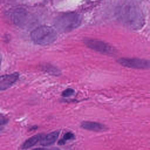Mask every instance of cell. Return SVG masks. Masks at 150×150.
<instances>
[{
  "label": "cell",
  "instance_id": "1",
  "mask_svg": "<svg viewBox=\"0 0 150 150\" xmlns=\"http://www.w3.org/2000/svg\"><path fill=\"white\" fill-rule=\"evenodd\" d=\"M117 19L132 29H139L144 25V18L141 8L134 4H124L116 11Z\"/></svg>",
  "mask_w": 150,
  "mask_h": 150
},
{
  "label": "cell",
  "instance_id": "2",
  "mask_svg": "<svg viewBox=\"0 0 150 150\" xmlns=\"http://www.w3.org/2000/svg\"><path fill=\"white\" fill-rule=\"evenodd\" d=\"M30 39L38 45H49L56 39V30L49 26H40L32 30Z\"/></svg>",
  "mask_w": 150,
  "mask_h": 150
},
{
  "label": "cell",
  "instance_id": "3",
  "mask_svg": "<svg viewBox=\"0 0 150 150\" xmlns=\"http://www.w3.org/2000/svg\"><path fill=\"white\" fill-rule=\"evenodd\" d=\"M81 23V16L77 13H66L57 18L56 20V27L61 32H69L79 27Z\"/></svg>",
  "mask_w": 150,
  "mask_h": 150
},
{
  "label": "cell",
  "instance_id": "4",
  "mask_svg": "<svg viewBox=\"0 0 150 150\" xmlns=\"http://www.w3.org/2000/svg\"><path fill=\"white\" fill-rule=\"evenodd\" d=\"M84 43L87 45V47H89L90 49H94L96 52H100L102 54H108V55H112L115 54V49L112 46H110L109 43L101 41V40H94V39H87L84 41Z\"/></svg>",
  "mask_w": 150,
  "mask_h": 150
},
{
  "label": "cell",
  "instance_id": "5",
  "mask_svg": "<svg viewBox=\"0 0 150 150\" xmlns=\"http://www.w3.org/2000/svg\"><path fill=\"white\" fill-rule=\"evenodd\" d=\"M117 62L124 67L137 68V69H146L150 66V62L144 59H134V57H123L118 59Z\"/></svg>",
  "mask_w": 150,
  "mask_h": 150
},
{
  "label": "cell",
  "instance_id": "6",
  "mask_svg": "<svg viewBox=\"0 0 150 150\" xmlns=\"http://www.w3.org/2000/svg\"><path fill=\"white\" fill-rule=\"evenodd\" d=\"M11 20L16 26H26L29 23L30 15L23 8H15L14 11L11 12Z\"/></svg>",
  "mask_w": 150,
  "mask_h": 150
},
{
  "label": "cell",
  "instance_id": "7",
  "mask_svg": "<svg viewBox=\"0 0 150 150\" xmlns=\"http://www.w3.org/2000/svg\"><path fill=\"white\" fill-rule=\"evenodd\" d=\"M18 79H19V73H13V74L1 76L0 77V90H5L9 88L14 82H16Z\"/></svg>",
  "mask_w": 150,
  "mask_h": 150
},
{
  "label": "cell",
  "instance_id": "8",
  "mask_svg": "<svg viewBox=\"0 0 150 150\" xmlns=\"http://www.w3.org/2000/svg\"><path fill=\"white\" fill-rule=\"evenodd\" d=\"M81 128L87 129V130H91V131H102L105 130V125L98 123V122H93V121H86L81 123Z\"/></svg>",
  "mask_w": 150,
  "mask_h": 150
},
{
  "label": "cell",
  "instance_id": "9",
  "mask_svg": "<svg viewBox=\"0 0 150 150\" xmlns=\"http://www.w3.org/2000/svg\"><path fill=\"white\" fill-rule=\"evenodd\" d=\"M57 136H59V131H52L47 135H42L40 143H41V145H50V144L55 143V141L57 139Z\"/></svg>",
  "mask_w": 150,
  "mask_h": 150
},
{
  "label": "cell",
  "instance_id": "10",
  "mask_svg": "<svg viewBox=\"0 0 150 150\" xmlns=\"http://www.w3.org/2000/svg\"><path fill=\"white\" fill-rule=\"evenodd\" d=\"M41 138H42V135H41V134H39V135H35V136H33V137H30V138L26 139V141H25V143L21 145V148H22V149L32 148V146H34L35 144L40 143V139H41Z\"/></svg>",
  "mask_w": 150,
  "mask_h": 150
},
{
  "label": "cell",
  "instance_id": "11",
  "mask_svg": "<svg viewBox=\"0 0 150 150\" xmlns=\"http://www.w3.org/2000/svg\"><path fill=\"white\" fill-rule=\"evenodd\" d=\"M42 69H43L45 71L52 74V75H60V73H61L55 66H52V64H43V66H42Z\"/></svg>",
  "mask_w": 150,
  "mask_h": 150
},
{
  "label": "cell",
  "instance_id": "12",
  "mask_svg": "<svg viewBox=\"0 0 150 150\" xmlns=\"http://www.w3.org/2000/svg\"><path fill=\"white\" fill-rule=\"evenodd\" d=\"M73 94H74V90L70 89V88H68V89H66V90L62 93V96H63V97H68V96H70V95H73Z\"/></svg>",
  "mask_w": 150,
  "mask_h": 150
},
{
  "label": "cell",
  "instance_id": "13",
  "mask_svg": "<svg viewBox=\"0 0 150 150\" xmlns=\"http://www.w3.org/2000/svg\"><path fill=\"white\" fill-rule=\"evenodd\" d=\"M71 138H74V135L71 132H67L63 137V141H68V139H71Z\"/></svg>",
  "mask_w": 150,
  "mask_h": 150
},
{
  "label": "cell",
  "instance_id": "14",
  "mask_svg": "<svg viewBox=\"0 0 150 150\" xmlns=\"http://www.w3.org/2000/svg\"><path fill=\"white\" fill-rule=\"evenodd\" d=\"M7 123V118L4 117V116H0V125H4Z\"/></svg>",
  "mask_w": 150,
  "mask_h": 150
},
{
  "label": "cell",
  "instance_id": "15",
  "mask_svg": "<svg viewBox=\"0 0 150 150\" xmlns=\"http://www.w3.org/2000/svg\"><path fill=\"white\" fill-rule=\"evenodd\" d=\"M0 64H1V55H0Z\"/></svg>",
  "mask_w": 150,
  "mask_h": 150
}]
</instances>
